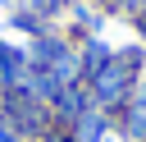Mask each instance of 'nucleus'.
I'll return each instance as SVG.
<instances>
[{
    "instance_id": "1a4fd4ad",
    "label": "nucleus",
    "mask_w": 146,
    "mask_h": 142,
    "mask_svg": "<svg viewBox=\"0 0 146 142\" xmlns=\"http://www.w3.org/2000/svg\"><path fill=\"white\" fill-rule=\"evenodd\" d=\"M55 142H64V137H55Z\"/></svg>"
},
{
    "instance_id": "f257e3e1",
    "label": "nucleus",
    "mask_w": 146,
    "mask_h": 142,
    "mask_svg": "<svg viewBox=\"0 0 146 142\" xmlns=\"http://www.w3.org/2000/svg\"><path fill=\"white\" fill-rule=\"evenodd\" d=\"M137 50H123V55H110L105 69H96V101L100 105H119L128 96V82H132V69H137Z\"/></svg>"
},
{
    "instance_id": "39448f33",
    "label": "nucleus",
    "mask_w": 146,
    "mask_h": 142,
    "mask_svg": "<svg viewBox=\"0 0 146 142\" xmlns=\"http://www.w3.org/2000/svg\"><path fill=\"white\" fill-rule=\"evenodd\" d=\"M59 50H64V46H59V41H50V37L32 41V60H36V69H46V64H50V60H55Z\"/></svg>"
},
{
    "instance_id": "6e6552de",
    "label": "nucleus",
    "mask_w": 146,
    "mask_h": 142,
    "mask_svg": "<svg viewBox=\"0 0 146 142\" xmlns=\"http://www.w3.org/2000/svg\"><path fill=\"white\" fill-rule=\"evenodd\" d=\"M137 9H146V0H141V5H137Z\"/></svg>"
},
{
    "instance_id": "f03ea898",
    "label": "nucleus",
    "mask_w": 146,
    "mask_h": 142,
    "mask_svg": "<svg viewBox=\"0 0 146 142\" xmlns=\"http://www.w3.org/2000/svg\"><path fill=\"white\" fill-rule=\"evenodd\" d=\"M5 110H9V119H14L18 128H27V133H41V105L32 101V92H9Z\"/></svg>"
},
{
    "instance_id": "423d86ee",
    "label": "nucleus",
    "mask_w": 146,
    "mask_h": 142,
    "mask_svg": "<svg viewBox=\"0 0 146 142\" xmlns=\"http://www.w3.org/2000/svg\"><path fill=\"white\" fill-rule=\"evenodd\" d=\"M128 137H146V101L132 105V115H128Z\"/></svg>"
},
{
    "instance_id": "20e7f679",
    "label": "nucleus",
    "mask_w": 146,
    "mask_h": 142,
    "mask_svg": "<svg viewBox=\"0 0 146 142\" xmlns=\"http://www.w3.org/2000/svg\"><path fill=\"white\" fill-rule=\"evenodd\" d=\"M18 64H23V55L0 41V82H14V78H18Z\"/></svg>"
},
{
    "instance_id": "7ed1b4c3",
    "label": "nucleus",
    "mask_w": 146,
    "mask_h": 142,
    "mask_svg": "<svg viewBox=\"0 0 146 142\" xmlns=\"http://www.w3.org/2000/svg\"><path fill=\"white\" fill-rule=\"evenodd\" d=\"M105 133V115L100 110H82L78 115V142H96Z\"/></svg>"
},
{
    "instance_id": "0eeeda50",
    "label": "nucleus",
    "mask_w": 146,
    "mask_h": 142,
    "mask_svg": "<svg viewBox=\"0 0 146 142\" xmlns=\"http://www.w3.org/2000/svg\"><path fill=\"white\" fill-rule=\"evenodd\" d=\"M105 55H110V46H100V41H96V46H91V50H87V64H91V69H96V64H105Z\"/></svg>"
}]
</instances>
